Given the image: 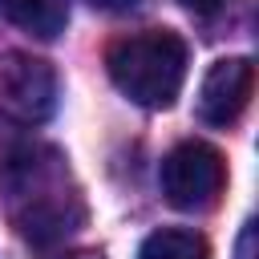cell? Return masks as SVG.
<instances>
[{
    "label": "cell",
    "instance_id": "obj_10",
    "mask_svg": "<svg viewBox=\"0 0 259 259\" xmlns=\"http://www.w3.org/2000/svg\"><path fill=\"white\" fill-rule=\"evenodd\" d=\"M85 4H93V8H101V12H121V8H130L134 0H85Z\"/></svg>",
    "mask_w": 259,
    "mask_h": 259
},
{
    "label": "cell",
    "instance_id": "obj_2",
    "mask_svg": "<svg viewBox=\"0 0 259 259\" xmlns=\"http://www.w3.org/2000/svg\"><path fill=\"white\" fill-rule=\"evenodd\" d=\"M109 81L146 109H170L186 81V40L174 28H142L109 45Z\"/></svg>",
    "mask_w": 259,
    "mask_h": 259
},
{
    "label": "cell",
    "instance_id": "obj_3",
    "mask_svg": "<svg viewBox=\"0 0 259 259\" xmlns=\"http://www.w3.org/2000/svg\"><path fill=\"white\" fill-rule=\"evenodd\" d=\"M158 182H162V194H166L170 206H178V210H210L223 198L227 162H223V154L214 146H206L198 138H186L162 158Z\"/></svg>",
    "mask_w": 259,
    "mask_h": 259
},
{
    "label": "cell",
    "instance_id": "obj_4",
    "mask_svg": "<svg viewBox=\"0 0 259 259\" xmlns=\"http://www.w3.org/2000/svg\"><path fill=\"white\" fill-rule=\"evenodd\" d=\"M0 109L20 125H40L57 109V73L40 57L12 53L0 61Z\"/></svg>",
    "mask_w": 259,
    "mask_h": 259
},
{
    "label": "cell",
    "instance_id": "obj_1",
    "mask_svg": "<svg viewBox=\"0 0 259 259\" xmlns=\"http://www.w3.org/2000/svg\"><path fill=\"white\" fill-rule=\"evenodd\" d=\"M4 198L12 227L32 247H53L85 223L81 186L73 182L69 158L53 146H24L8 158Z\"/></svg>",
    "mask_w": 259,
    "mask_h": 259
},
{
    "label": "cell",
    "instance_id": "obj_6",
    "mask_svg": "<svg viewBox=\"0 0 259 259\" xmlns=\"http://www.w3.org/2000/svg\"><path fill=\"white\" fill-rule=\"evenodd\" d=\"M0 16L36 40H53L69 24L65 0H0Z\"/></svg>",
    "mask_w": 259,
    "mask_h": 259
},
{
    "label": "cell",
    "instance_id": "obj_8",
    "mask_svg": "<svg viewBox=\"0 0 259 259\" xmlns=\"http://www.w3.org/2000/svg\"><path fill=\"white\" fill-rule=\"evenodd\" d=\"M239 259H255V223H247L239 235Z\"/></svg>",
    "mask_w": 259,
    "mask_h": 259
},
{
    "label": "cell",
    "instance_id": "obj_5",
    "mask_svg": "<svg viewBox=\"0 0 259 259\" xmlns=\"http://www.w3.org/2000/svg\"><path fill=\"white\" fill-rule=\"evenodd\" d=\"M255 65L247 57H223L206 69L198 85V117L206 125H235L251 101Z\"/></svg>",
    "mask_w": 259,
    "mask_h": 259
},
{
    "label": "cell",
    "instance_id": "obj_11",
    "mask_svg": "<svg viewBox=\"0 0 259 259\" xmlns=\"http://www.w3.org/2000/svg\"><path fill=\"white\" fill-rule=\"evenodd\" d=\"M57 259H105L101 251H65V255H57Z\"/></svg>",
    "mask_w": 259,
    "mask_h": 259
},
{
    "label": "cell",
    "instance_id": "obj_7",
    "mask_svg": "<svg viewBox=\"0 0 259 259\" xmlns=\"http://www.w3.org/2000/svg\"><path fill=\"white\" fill-rule=\"evenodd\" d=\"M138 259H210V247H206V239H202L198 231L162 227V231H154V235L142 243Z\"/></svg>",
    "mask_w": 259,
    "mask_h": 259
},
{
    "label": "cell",
    "instance_id": "obj_9",
    "mask_svg": "<svg viewBox=\"0 0 259 259\" xmlns=\"http://www.w3.org/2000/svg\"><path fill=\"white\" fill-rule=\"evenodd\" d=\"M178 4H186V8L198 12V16H214V12L223 8V0H178Z\"/></svg>",
    "mask_w": 259,
    "mask_h": 259
}]
</instances>
